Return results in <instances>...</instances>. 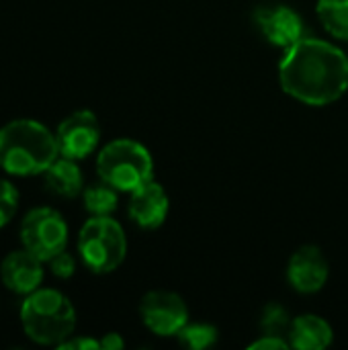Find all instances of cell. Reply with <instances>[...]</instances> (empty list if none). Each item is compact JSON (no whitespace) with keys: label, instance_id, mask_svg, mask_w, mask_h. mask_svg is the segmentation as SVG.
I'll list each match as a JSON object with an SVG mask.
<instances>
[{"label":"cell","instance_id":"obj_1","mask_svg":"<svg viewBox=\"0 0 348 350\" xmlns=\"http://www.w3.org/2000/svg\"><path fill=\"white\" fill-rule=\"evenodd\" d=\"M279 82L285 94L308 107L332 105L348 90V55L330 41L304 37L285 49Z\"/></svg>","mask_w":348,"mask_h":350},{"label":"cell","instance_id":"obj_2","mask_svg":"<svg viewBox=\"0 0 348 350\" xmlns=\"http://www.w3.org/2000/svg\"><path fill=\"white\" fill-rule=\"evenodd\" d=\"M59 158L55 135L35 119H14L0 127V168L10 176L43 174Z\"/></svg>","mask_w":348,"mask_h":350},{"label":"cell","instance_id":"obj_3","mask_svg":"<svg viewBox=\"0 0 348 350\" xmlns=\"http://www.w3.org/2000/svg\"><path fill=\"white\" fill-rule=\"evenodd\" d=\"M21 326L37 345H62L76 328V310L57 289H35L21 304Z\"/></svg>","mask_w":348,"mask_h":350},{"label":"cell","instance_id":"obj_4","mask_svg":"<svg viewBox=\"0 0 348 350\" xmlns=\"http://www.w3.org/2000/svg\"><path fill=\"white\" fill-rule=\"evenodd\" d=\"M96 172L119 193H131L154 178V158L144 144L119 137L98 152Z\"/></svg>","mask_w":348,"mask_h":350},{"label":"cell","instance_id":"obj_5","mask_svg":"<svg viewBox=\"0 0 348 350\" xmlns=\"http://www.w3.org/2000/svg\"><path fill=\"white\" fill-rule=\"evenodd\" d=\"M78 252L84 267L94 275H109L121 267L127 254V238L111 215H90L80 228Z\"/></svg>","mask_w":348,"mask_h":350},{"label":"cell","instance_id":"obj_6","mask_svg":"<svg viewBox=\"0 0 348 350\" xmlns=\"http://www.w3.org/2000/svg\"><path fill=\"white\" fill-rule=\"evenodd\" d=\"M21 242L25 250L33 252L43 262H49L68 246V224L59 211L51 207H35L23 217Z\"/></svg>","mask_w":348,"mask_h":350},{"label":"cell","instance_id":"obj_7","mask_svg":"<svg viewBox=\"0 0 348 350\" xmlns=\"http://www.w3.org/2000/svg\"><path fill=\"white\" fill-rule=\"evenodd\" d=\"M139 316L152 334L176 336L189 322V308L178 293L156 289L142 297Z\"/></svg>","mask_w":348,"mask_h":350},{"label":"cell","instance_id":"obj_8","mask_svg":"<svg viewBox=\"0 0 348 350\" xmlns=\"http://www.w3.org/2000/svg\"><path fill=\"white\" fill-rule=\"evenodd\" d=\"M55 139L59 146V156L76 162L90 156L101 142V125L96 115L88 109L74 111L57 125Z\"/></svg>","mask_w":348,"mask_h":350},{"label":"cell","instance_id":"obj_9","mask_svg":"<svg viewBox=\"0 0 348 350\" xmlns=\"http://www.w3.org/2000/svg\"><path fill=\"white\" fill-rule=\"evenodd\" d=\"M254 23L263 37L275 47L287 49L306 35L304 18L287 4H263L254 10Z\"/></svg>","mask_w":348,"mask_h":350},{"label":"cell","instance_id":"obj_10","mask_svg":"<svg viewBox=\"0 0 348 350\" xmlns=\"http://www.w3.org/2000/svg\"><path fill=\"white\" fill-rule=\"evenodd\" d=\"M330 277V265L322 248L314 244H306L297 248L289 262H287V281L289 285L304 295L318 293L324 289L326 281Z\"/></svg>","mask_w":348,"mask_h":350},{"label":"cell","instance_id":"obj_11","mask_svg":"<svg viewBox=\"0 0 348 350\" xmlns=\"http://www.w3.org/2000/svg\"><path fill=\"white\" fill-rule=\"evenodd\" d=\"M168 209L170 199L154 178L129 193L127 213L142 230H158L166 221Z\"/></svg>","mask_w":348,"mask_h":350},{"label":"cell","instance_id":"obj_12","mask_svg":"<svg viewBox=\"0 0 348 350\" xmlns=\"http://www.w3.org/2000/svg\"><path fill=\"white\" fill-rule=\"evenodd\" d=\"M0 279L6 289L18 295H29L43 283V260L29 250H14L0 265Z\"/></svg>","mask_w":348,"mask_h":350},{"label":"cell","instance_id":"obj_13","mask_svg":"<svg viewBox=\"0 0 348 350\" xmlns=\"http://www.w3.org/2000/svg\"><path fill=\"white\" fill-rule=\"evenodd\" d=\"M287 340H289L291 349L322 350L332 345L334 330L324 318H320L316 314H304V316L293 318Z\"/></svg>","mask_w":348,"mask_h":350},{"label":"cell","instance_id":"obj_14","mask_svg":"<svg viewBox=\"0 0 348 350\" xmlns=\"http://www.w3.org/2000/svg\"><path fill=\"white\" fill-rule=\"evenodd\" d=\"M43 183L49 193H53L55 197H64V199H74L82 195L84 191V178L76 160L66 158V156L57 158L43 172Z\"/></svg>","mask_w":348,"mask_h":350},{"label":"cell","instance_id":"obj_15","mask_svg":"<svg viewBox=\"0 0 348 350\" xmlns=\"http://www.w3.org/2000/svg\"><path fill=\"white\" fill-rule=\"evenodd\" d=\"M316 14L332 37L348 41V0H318Z\"/></svg>","mask_w":348,"mask_h":350},{"label":"cell","instance_id":"obj_16","mask_svg":"<svg viewBox=\"0 0 348 350\" xmlns=\"http://www.w3.org/2000/svg\"><path fill=\"white\" fill-rule=\"evenodd\" d=\"M82 199H84V209L90 215H111L117 209L119 191L109 183L101 180L96 185H88L82 191Z\"/></svg>","mask_w":348,"mask_h":350},{"label":"cell","instance_id":"obj_17","mask_svg":"<svg viewBox=\"0 0 348 350\" xmlns=\"http://www.w3.org/2000/svg\"><path fill=\"white\" fill-rule=\"evenodd\" d=\"M176 338L185 349H209V347H213L217 342V328L211 326V324H205V322H199V324H189L187 322V326L176 334Z\"/></svg>","mask_w":348,"mask_h":350},{"label":"cell","instance_id":"obj_18","mask_svg":"<svg viewBox=\"0 0 348 350\" xmlns=\"http://www.w3.org/2000/svg\"><path fill=\"white\" fill-rule=\"evenodd\" d=\"M291 322L293 318L289 316V312L279 306V304H269L265 310H263V316H260V330L263 334H269V336H279V338H287L289 334V328H291Z\"/></svg>","mask_w":348,"mask_h":350},{"label":"cell","instance_id":"obj_19","mask_svg":"<svg viewBox=\"0 0 348 350\" xmlns=\"http://www.w3.org/2000/svg\"><path fill=\"white\" fill-rule=\"evenodd\" d=\"M18 191L12 183L0 178V228H4L18 209Z\"/></svg>","mask_w":348,"mask_h":350},{"label":"cell","instance_id":"obj_20","mask_svg":"<svg viewBox=\"0 0 348 350\" xmlns=\"http://www.w3.org/2000/svg\"><path fill=\"white\" fill-rule=\"evenodd\" d=\"M49 269L53 273V277L57 279H70L74 273H76V260L72 254H68L66 250L55 254L51 260H49Z\"/></svg>","mask_w":348,"mask_h":350},{"label":"cell","instance_id":"obj_21","mask_svg":"<svg viewBox=\"0 0 348 350\" xmlns=\"http://www.w3.org/2000/svg\"><path fill=\"white\" fill-rule=\"evenodd\" d=\"M250 350H285L291 349L289 340L287 338H279V336H269V334H263L258 340H254L252 345H248Z\"/></svg>","mask_w":348,"mask_h":350},{"label":"cell","instance_id":"obj_22","mask_svg":"<svg viewBox=\"0 0 348 350\" xmlns=\"http://www.w3.org/2000/svg\"><path fill=\"white\" fill-rule=\"evenodd\" d=\"M62 350H98L101 340H94L90 336H78V338H66L62 345H57Z\"/></svg>","mask_w":348,"mask_h":350},{"label":"cell","instance_id":"obj_23","mask_svg":"<svg viewBox=\"0 0 348 350\" xmlns=\"http://www.w3.org/2000/svg\"><path fill=\"white\" fill-rule=\"evenodd\" d=\"M123 347H125V342L117 332H109L101 338V349L103 350H121Z\"/></svg>","mask_w":348,"mask_h":350},{"label":"cell","instance_id":"obj_24","mask_svg":"<svg viewBox=\"0 0 348 350\" xmlns=\"http://www.w3.org/2000/svg\"><path fill=\"white\" fill-rule=\"evenodd\" d=\"M347 55H348V53H347Z\"/></svg>","mask_w":348,"mask_h":350}]
</instances>
